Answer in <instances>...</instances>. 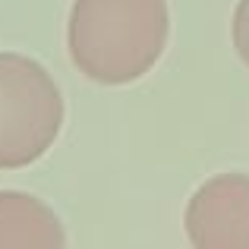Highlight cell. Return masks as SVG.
<instances>
[{
  "instance_id": "cell-1",
  "label": "cell",
  "mask_w": 249,
  "mask_h": 249,
  "mask_svg": "<svg viewBox=\"0 0 249 249\" xmlns=\"http://www.w3.org/2000/svg\"><path fill=\"white\" fill-rule=\"evenodd\" d=\"M167 35V0H76L67 44L70 60L91 82L126 85L161 60Z\"/></svg>"
},
{
  "instance_id": "cell-2",
  "label": "cell",
  "mask_w": 249,
  "mask_h": 249,
  "mask_svg": "<svg viewBox=\"0 0 249 249\" xmlns=\"http://www.w3.org/2000/svg\"><path fill=\"white\" fill-rule=\"evenodd\" d=\"M63 98L38 60L0 54V170L29 167L54 145Z\"/></svg>"
},
{
  "instance_id": "cell-3",
  "label": "cell",
  "mask_w": 249,
  "mask_h": 249,
  "mask_svg": "<svg viewBox=\"0 0 249 249\" xmlns=\"http://www.w3.org/2000/svg\"><path fill=\"white\" fill-rule=\"evenodd\" d=\"M183 224L199 249H249V177L218 174L205 180L189 199Z\"/></svg>"
},
{
  "instance_id": "cell-4",
  "label": "cell",
  "mask_w": 249,
  "mask_h": 249,
  "mask_svg": "<svg viewBox=\"0 0 249 249\" xmlns=\"http://www.w3.org/2000/svg\"><path fill=\"white\" fill-rule=\"evenodd\" d=\"M63 243L67 233L41 199L0 189V249H60Z\"/></svg>"
},
{
  "instance_id": "cell-5",
  "label": "cell",
  "mask_w": 249,
  "mask_h": 249,
  "mask_svg": "<svg viewBox=\"0 0 249 249\" xmlns=\"http://www.w3.org/2000/svg\"><path fill=\"white\" fill-rule=\"evenodd\" d=\"M233 48L237 57L249 67V0H240L233 10Z\"/></svg>"
}]
</instances>
